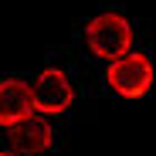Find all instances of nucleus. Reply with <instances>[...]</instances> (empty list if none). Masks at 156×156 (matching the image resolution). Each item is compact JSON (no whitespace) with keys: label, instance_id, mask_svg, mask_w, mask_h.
I'll list each match as a JSON object with an SVG mask.
<instances>
[{"label":"nucleus","instance_id":"3","mask_svg":"<svg viewBox=\"0 0 156 156\" xmlns=\"http://www.w3.org/2000/svg\"><path fill=\"white\" fill-rule=\"evenodd\" d=\"M31 92H34V112L41 115H61L75 102V85L61 68H44L31 82Z\"/></svg>","mask_w":156,"mask_h":156},{"label":"nucleus","instance_id":"4","mask_svg":"<svg viewBox=\"0 0 156 156\" xmlns=\"http://www.w3.org/2000/svg\"><path fill=\"white\" fill-rule=\"evenodd\" d=\"M34 115V92L24 78H0V126L10 129Z\"/></svg>","mask_w":156,"mask_h":156},{"label":"nucleus","instance_id":"6","mask_svg":"<svg viewBox=\"0 0 156 156\" xmlns=\"http://www.w3.org/2000/svg\"><path fill=\"white\" fill-rule=\"evenodd\" d=\"M0 156H24V153H0Z\"/></svg>","mask_w":156,"mask_h":156},{"label":"nucleus","instance_id":"1","mask_svg":"<svg viewBox=\"0 0 156 156\" xmlns=\"http://www.w3.org/2000/svg\"><path fill=\"white\" fill-rule=\"evenodd\" d=\"M85 44L95 58L115 61L126 51H133V24L115 10H105L85 24Z\"/></svg>","mask_w":156,"mask_h":156},{"label":"nucleus","instance_id":"2","mask_svg":"<svg viewBox=\"0 0 156 156\" xmlns=\"http://www.w3.org/2000/svg\"><path fill=\"white\" fill-rule=\"evenodd\" d=\"M153 61L143 55V51H126L122 58L109 61V88L122 98H139L149 92L153 85Z\"/></svg>","mask_w":156,"mask_h":156},{"label":"nucleus","instance_id":"5","mask_svg":"<svg viewBox=\"0 0 156 156\" xmlns=\"http://www.w3.org/2000/svg\"><path fill=\"white\" fill-rule=\"evenodd\" d=\"M55 133H51V122L48 115L34 112L27 119H20L17 126H10V143H14V153H24V156H37L51 146Z\"/></svg>","mask_w":156,"mask_h":156}]
</instances>
